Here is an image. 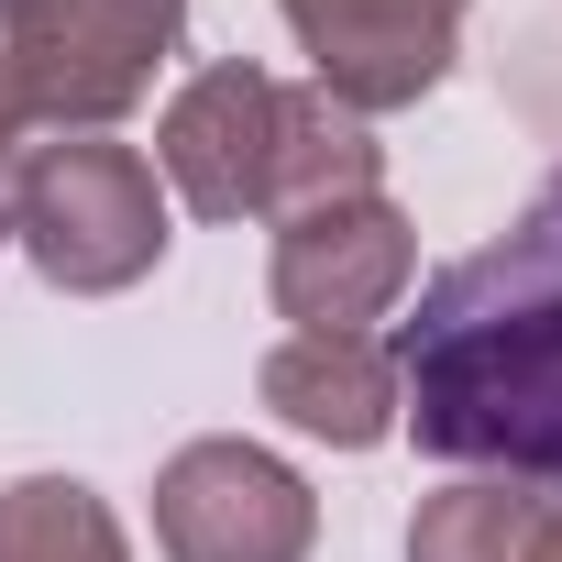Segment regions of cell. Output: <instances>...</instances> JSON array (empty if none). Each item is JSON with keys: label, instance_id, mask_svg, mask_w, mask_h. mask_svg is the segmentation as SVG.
Wrapping results in <instances>:
<instances>
[{"label": "cell", "instance_id": "1", "mask_svg": "<svg viewBox=\"0 0 562 562\" xmlns=\"http://www.w3.org/2000/svg\"><path fill=\"white\" fill-rule=\"evenodd\" d=\"M397 353V419L430 463L562 496V177L463 265L419 288Z\"/></svg>", "mask_w": 562, "mask_h": 562}, {"label": "cell", "instance_id": "2", "mask_svg": "<svg viewBox=\"0 0 562 562\" xmlns=\"http://www.w3.org/2000/svg\"><path fill=\"white\" fill-rule=\"evenodd\" d=\"M12 243L34 254L45 288L122 299L166 265V188H155V166L133 144L56 133V144L12 155Z\"/></svg>", "mask_w": 562, "mask_h": 562}, {"label": "cell", "instance_id": "3", "mask_svg": "<svg viewBox=\"0 0 562 562\" xmlns=\"http://www.w3.org/2000/svg\"><path fill=\"white\" fill-rule=\"evenodd\" d=\"M0 34H12V89L23 122L45 133H111L155 67L188 34V0H0Z\"/></svg>", "mask_w": 562, "mask_h": 562}, {"label": "cell", "instance_id": "4", "mask_svg": "<svg viewBox=\"0 0 562 562\" xmlns=\"http://www.w3.org/2000/svg\"><path fill=\"white\" fill-rule=\"evenodd\" d=\"M155 540L166 562H310L321 496L265 441H188L155 474Z\"/></svg>", "mask_w": 562, "mask_h": 562}, {"label": "cell", "instance_id": "5", "mask_svg": "<svg viewBox=\"0 0 562 562\" xmlns=\"http://www.w3.org/2000/svg\"><path fill=\"white\" fill-rule=\"evenodd\" d=\"M419 276V232L386 188H353V199H321V210H288L276 221V265L265 288L299 331H364L408 299Z\"/></svg>", "mask_w": 562, "mask_h": 562}, {"label": "cell", "instance_id": "6", "mask_svg": "<svg viewBox=\"0 0 562 562\" xmlns=\"http://www.w3.org/2000/svg\"><path fill=\"white\" fill-rule=\"evenodd\" d=\"M276 155H288V78L232 56V67H199L166 100L155 166L199 221H265L276 210Z\"/></svg>", "mask_w": 562, "mask_h": 562}, {"label": "cell", "instance_id": "7", "mask_svg": "<svg viewBox=\"0 0 562 562\" xmlns=\"http://www.w3.org/2000/svg\"><path fill=\"white\" fill-rule=\"evenodd\" d=\"M276 12H288L321 100L375 122V111H408V100H430L452 78L474 0H276Z\"/></svg>", "mask_w": 562, "mask_h": 562}, {"label": "cell", "instance_id": "8", "mask_svg": "<svg viewBox=\"0 0 562 562\" xmlns=\"http://www.w3.org/2000/svg\"><path fill=\"white\" fill-rule=\"evenodd\" d=\"M254 386L288 430H310L331 452H375L397 430V353L375 331H288Z\"/></svg>", "mask_w": 562, "mask_h": 562}, {"label": "cell", "instance_id": "9", "mask_svg": "<svg viewBox=\"0 0 562 562\" xmlns=\"http://www.w3.org/2000/svg\"><path fill=\"white\" fill-rule=\"evenodd\" d=\"M0 562H133V540L78 474H23L0 485Z\"/></svg>", "mask_w": 562, "mask_h": 562}, {"label": "cell", "instance_id": "10", "mask_svg": "<svg viewBox=\"0 0 562 562\" xmlns=\"http://www.w3.org/2000/svg\"><path fill=\"white\" fill-rule=\"evenodd\" d=\"M529 507L540 485H507V474H463L419 507L408 529V562H518L529 551Z\"/></svg>", "mask_w": 562, "mask_h": 562}, {"label": "cell", "instance_id": "11", "mask_svg": "<svg viewBox=\"0 0 562 562\" xmlns=\"http://www.w3.org/2000/svg\"><path fill=\"white\" fill-rule=\"evenodd\" d=\"M518 562H562V496L540 485V507H529V551Z\"/></svg>", "mask_w": 562, "mask_h": 562}, {"label": "cell", "instance_id": "12", "mask_svg": "<svg viewBox=\"0 0 562 562\" xmlns=\"http://www.w3.org/2000/svg\"><path fill=\"white\" fill-rule=\"evenodd\" d=\"M12 133H23V89H12V34H0V155H12Z\"/></svg>", "mask_w": 562, "mask_h": 562}, {"label": "cell", "instance_id": "13", "mask_svg": "<svg viewBox=\"0 0 562 562\" xmlns=\"http://www.w3.org/2000/svg\"><path fill=\"white\" fill-rule=\"evenodd\" d=\"M0 243H12V155H0Z\"/></svg>", "mask_w": 562, "mask_h": 562}]
</instances>
